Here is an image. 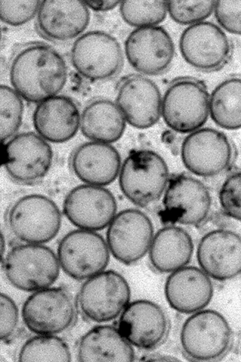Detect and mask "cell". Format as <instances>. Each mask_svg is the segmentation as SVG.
<instances>
[{"label":"cell","instance_id":"52a82bcc","mask_svg":"<svg viewBox=\"0 0 241 362\" xmlns=\"http://www.w3.org/2000/svg\"><path fill=\"white\" fill-rule=\"evenodd\" d=\"M129 284L119 272L103 271L89 278L78 295L81 311L87 319L96 323L111 321L120 315L129 303Z\"/></svg>","mask_w":241,"mask_h":362},{"label":"cell","instance_id":"4fadbf2b","mask_svg":"<svg viewBox=\"0 0 241 362\" xmlns=\"http://www.w3.org/2000/svg\"><path fill=\"white\" fill-rule=\"evenodd\" d=\"M153 236L149 217L140 210L128 209L117 214L109 225L107 243L117 260L130 265L149 252Z\"/></svg>","mask_w":241,"mask_h":362},{"label":"cell","instance_id":"d590c367","mask_svg":"<svg viewBox=\"0 0 241 362\" xmlns=\"http://www.w3.org/2000/svg\"><path fill=\"white\" fill-rule=\"evenodd\" d=\"M19 319V311L14 300L8 295L0 294V340H7L15 331Z\"/></svg>","mask_w":241,"mask_h":362},{"label":"cell","instance_id":"603a6c76","mask_svg":"<svg viewBox=\"0 0 241 362\" xmlns=\"http://www.w3.org/2000/svg\"><path fill=\"white\" fill-rule=\"evenodd\" d=\"M76 176L89 185L103 186L113 182L120 173V158L112 145L93 141L78 146L71 156Z\"/></svg>","mask_w":241,"mask_h":362},{"label":"cell","instance_id":"d4e9b609","mask_svg":"<svg viewBox=\"0 0 241 362\" xmlns=\"http://www.w3.org/2000/svg\"><path fill=\"white\" fill-rule=\"evenodd\" d=\"M77 359L79 362H133L135 354L132 345L118 328L96 326L81 338Z\"/></svg>","mask_w":241,"mask_h":362},{"label":"cell","instance_id":"4316f807","mask_svg":"<svg viewBox=\"0 0 241 362\" xmlns=\"http://www.w3.org/2000/svg\"><path fill=\"white\" fill-rule=\"evenodd\" d=\"M125 120L117 104L107 99H98L84 108L80 120L81 130L87 138L109 143L122 135Z\"/></svg>","mask_w":241,"mask_h":362},{"label":"cell","instance_id":"e575fe53","mask_svg":"<svg viewBox=\"0 0 241 362\" xmlns=\"http://www.w3.org/2000/svg\"><path fill=\"white\" fill-rule=\"evenodd\" d=\"M214 11L217 22L223 29L241 35V0L216 1Z\"/></svg>","mask_w":241,"mask_h":362},{"label":"cell","instance_id":"277c9868","mask_svg":"<svg viewBox=\"0 0 241 362\" xmlns=\"http://www.w3.org/2000/svg\"><path fill=\"white\" fill-rule=\"evenodd\" d=\"M232 331L225 318L212 309L194 313L184 322L181 331V347L185 355L196 361H213L228 351Z\"/></svg>","mask_w":241,"mask_h":362},{"label":"cell","instance_id":"ac0fdd59","mask_svg":"<svg viewBox=\"0 0 241 362\" xmlns=\"http://www.w3.org/2000/svg\"><path fill=\"white\" fill-rule=\"evenodd\" d=\"M201 269L219 281L232 279L241 274V236L226 229L206 233L197 249Z\"/></svg>","mask_w":241,"mask_h":362},{"label":"cell","instance_id":"f1b7e54d","mask_svg":"<svg viewBox=\"0 0 241 362\" xmlns=\"http://www.w3.org/2000/svg\"><path fill=\"white\" fill-rule=\"evenodd\" d=\"M19 362H71L68 345L54 334H38L28 339L21 347Z\"/></svg>","mask_w":241,"mask_h":362},{"label":"cell","instance_id":"ffe728a7","mask_svg":"<svg viewBox=\"0 0 241 362\" xmlns=\"http://www.w3.org/2000/svg\"><path fill=\"white\" fill-rule=\"evenodd\" d=\"M118 329L132 346L147 350L163 341L167 334L168 322L158 304L139 299L129 302L122 311Z\"/></svg>","mask_w":241,"mask_h":362},{"label":"cell","instance_id":"3957f363","mask_svg":"<svg viewBox=\"0 0 241 362\" xmlns=\"http://www.w3.org/2000/svg\"><path fill=\"white\" fill-rule=\"evenodd\" d=\"M210 96L204 83L191 77H182L168 86L162 99L161 114L174 131L194 132L207 121Z\"/></svg>","mask_w":241,"mask_h":362},{"label":"cell","instance_id":"30bf717a","mask_svg":"<svg viewBox=\"0 0 241 362\" xmlns=\"http://www.w3.org/2000/svg\"><path fill=\"white\" fill-rule=\"evenodd\" d=\"M107 242L94 231H71L60 240L58 257L63 271L73 279L82 280L103 271L108 264Z\"/></svg>","mask_w":241,"mask_h":362},{"label":"cell","instance_id":"5b68a950","mask_svg":"<svg viewBox=\"0 0 241 362\" xmlns=\"http://www.w3.org/2000/svg\"><path fill=\"white\" fill-rule=\"evenodd\" d=\"M60 265L50 248L32 243L13 247L3 262L9 282L15 288L26 292L49 288L59 276Z\"/></svg>","mask_w":241,"mask_h":362},{"label":"cell","instance_id":"83f0119b","mask_svg":"<svg viewBox=\"0 0 241 362\" xmlns=\"http://www.w3.org/2000/svg\"><path fill=\"white\" fill-rule=\"evenodd\" d=\"M210 113L222 128H241V77H230L214 88L210 97Z\"/></svg>","mask_w":241,"mask_h":362},{"label":"cell","instance_id":"9a60e30c","mask_svg":"<svg viewBox=\"0 0 241 362\" xmlns=\"http://www.w3.org/2000/svg\"><path fill=\"white\" fill-rule=\"evenodd\" d=\"M5 151V169L13 180L21 184L39 181L47 174L52 164L51 146L33 132L16 135L6 144Z\"/></svg>","mask_w":241,"mask_h":362},{"label":"cell","instance_id":"2e32d148","mask_svg":"<svg viewBox=\"0 0 241 362\" xmlns=\"http://www.w3.org/2000/svg\"><path fill=\"white\" fill-rule=\"evenodd\" d=\"M181 154L188 170L199 176L211 177L219 174L228 167L232 150L225 134L207 128L197 130L185 137Z\"/></svg>","mask_w":241,"mask_h":362},{"label":"cell","instance_id":"5bb4252c","mask_svg":"<svg viewBox=\"0 0 241 362\" xmlns=\"http://www.w3.org/2000/svg\"><path fill=\"white\" fill-rule=\"evenodd\" d=\"M126 58L130 66L144 75H156L171 66L175 54L172 38L163 28H136L124 42Z\"/></svg>","mask_w":241,"mask_h":362},{"label":"cell","instance_id":"8fae6325","mask_svg":"<svg viewBox=\"0 0 241 362\" xmlns=\"http://www.w3.org/2000/svg\"><path fill=\"white\" fill-rule=\"evenodd\" d=\"M161 216L164 222L197 225L208 217L211 197L207 187L189 175L171 178L165 191Z\"/></svg>","mask_w":241,"mask_h":362},{"label":"cell","instance_id":"44dd1931","mask_svg":"<svg viewBox=\"0 0 241 362\" xmlns=\"http://www.w3.org/2000/svg\"><path fill=\"white\" fill-rule=\"evenodd\" d=\"M166 299L175 310L191 314L203 309L211 302L213 287L210 277L201 269L185 266L173 272L164 287Z\"/></svg>","mask_w":241,"mask_h":362},{"label":"cell","instance_id":"d6a6232c","mask_svg":"<svg viewBox=\"0 0 241 362\" xmlns=\"http://www.w3.org/2000/svg\"><path fill=\"white\" fill-rule=\"evenodd\" d=\"M219 200L227 216L241 222V171L226 179L219 191Z\"/></svg>","mask_w":241,"mask_h":362},{"label":"cell","instance_id":"cb8c5ba5","mask_svg":"<svg viewBox=\"0 0 241 362\" xmlns=\"http://www.w3.org/2000/svg\"><path fill=\"white\" fill-rule=\"evenodd\" d=\"M80 120L76 104L65 96H55L39 102L33 115L34 127L39 135L58 143L67 141L76 134Z\"/></svg>","mask_w":241,"mask_h":362},{"label":"cell","instance_id":"f546056e","mask_svg":"<svg viewBox=\"0 0 241 362\" xmlns=\"http://www.w3.org/2000/svg\"><path fill=\"white\" fill-rule=\"evenodd\" d=\"M120 15L129 25L136 28L157 26L166 18L167 1L126 0L120 3Z\"/></svg>","mask_w":241,"mask_h":362},{"label":"cell","instance_id":"484cf974","mask_svg":"<svg viewBox=\"0 0 241 362\" xmlns=\"http://www.w3.org/2000/svg\"><path fill=\"white\" fill-rule=\"evenodd\" d=\"M191 237L183 229L169 226L154 235L149 257L154 269L160 273L173 272L190 262L193 253Z\"/></svg>","mask_w":241,"mask_h":362},{"label":"cell","instance_id":"4dcf8cb0","mask_svg":"<svg viewBox=\"0 0 241 362\" xmlns=\"http://www.w3.org/2000/svg\"><path fill=\"white\" fill-rule=\"evenodd\" d=\"M24 105L20 96L10 87L0 85V141L5 142L19 130Z\"/></svg>","mask_w":241,"mask_h":362},{"label":"cell","instance_id":"6da1fadb","mask_svg":"<svg viewBox=\"0 0 241 362\" xmlns=\"http://www.w3.org/2000/svg\"><path fill=\"white\" fill-rule=\"evenodd\" d=\"M67 71L63 57L51 46L34 44L20 51L10 66L11 83L26 100L40 102L63 88Z\"/></svg>","mask_w":241,"mask_h":362},{"label":"cell","instance_id":"ba28073f","mask_svg":"<svg viewBox=\"0 0 241 362\" xmlns=\"http://www.w3.org/2000/svg\"><path fill=\"white\" fill-rule=\"evenodd\" d=\"M75 316L73 297L61 287L36 291L25 300L22 309L24 324L37 334L61 332L72 325Z\"/></svg>","mask_w":241,"mask_h":362},{"label":"cell","instance_id":"836d02e7","mask_svg":"<svg viewBox=\"0 0 241 362\" xmlns=\"http://www.w3.org/2000/svg\"><path fill=\"white\" fill-rule=\"evenodd\" d=\"M40 0H0L1 20L11 26H19L30 20L38 12Z\"/></svg>","mask_w":241,"mask_h":362},{"label":"cell","instance_id":"9c48e42d","mask_svg":"<svg viewBox=\"0 0 241 362\" xmlns=\"http://www.w3.org/2000/svg\"><path fill=\"white\" fill-rule=\"evenodd\" d=\"M72 64L83 77L101 80L116 75L123 64L120 44L113 36L101 31H91L80 36L71 50Z\"/></svg>","mask_w":241,"mask_h":362},{"label":"cell","instance_id":"8992f818","mask_svg":"<svg viewBox=\"0 0 241 362\" xmlns=\"http://www.w3.org/2000/svg\"><path fill=\"white\" fill-rule=\"evenodd\" d=\"M8 223L13 233L28 243L48 242L58 234L61 217L56 204L38 194L22 197L11 207Z\"/></svg>","mask_w":241,"mask_h":362},{"label":"cell","instance_id":"d6986e66","mask_svg":"<svg viewBox=\"0 0 241 362\" xmlns=\"http://www.w3.org/2000/svg\"><path fill=\"white\" fill-rule=\"evenodd\" d=\"M116 104L125 121L138 129L152 126L161 114L159 89L153 81L143 75H129L121 81Z\"/></svg>","mask_w":241,"mask_h":362},{"label":"cell","instance_id":"74e56055","mask_svg":"<svg viewBox=\"0 0 241 362\" xmlns=\"http://www.w3.org/2000/svg\"><path fill=\"white\" fill-rule=\"evenodd\" d=\"M143 361L149 362H178V358L173 356L157 353L151 354L144 356L142 358Z\"/></svg>","mask_w":241,"mask_h":362},{"label":"cell","instance_id":"8d00e7d4","mask_svg":"<svg viewBox=\"0 0 241 362\" xmlns=\"http://www.w3.org/2000/svg\"><path fill=\"white\" fill-rule=\"evenodd\" d=\"M88 7L95 11H104L112 9L120 3L117 0H84Z\"/></svg>","mask_w":241,"mask_h":362},{"label":"cell","instance_id":"7a4b0ae2","mask_svg":"<svg viewBox=\"0 0 241 362\" xmlns=\"http://www.w3.org/2000/svg\"><path fill=\"white\" fill-rule=\"evenodd\" d=\"M169 171L163 159L156 153L142 149L131 152L119 173V183L124 195L141 207L156 201L168 184Z\"/></svg>","mask_w":241,"mask_h":362},{"label":"cell","instance_id":"7402d4cb","mask_svg":"<svg viewBox=\"0 0 241 362\" xmlns=\"http://www.w3.org/2000/svg\"><path fill=\"white\" fill-rule=\"evenodd\" d=\"M90 20L88 7L78 0L41 1L37 23L41 32L54 40L73 38L83 32Z\"/></svg>","mask_w":241,"mask_h":362},{"label":"cell","instance_id":"1f68e13d","mask_svg":"<svg viewBox=\"0 0 241 362\" xmlns=\"http://www.w3.org/2000/svg\"><path fill=\"white\" fill-rule=\"evenodd\" d=\"M215 0L167 1V11L175 22L192 25L204 21L214 11Z\"/></svg>","mask_w":241,"mask_h":362},{"label":"cell","instance_id":"e0dca14e","mask_svg":"<svg viewBox=\"0 0 241 362\" xmlns=\"http://www.w3.org/2000/svg\"><path fill=\"white\" fill-rule=\"evenodd\" d=\"M116 200L102 186L81 185L66 196L63 211L67 219L82 230L95 231L109 226L117 214Z\"/></svg>","mask_w":241,"mask_h":362},{"label":"cell","instance_id":"7c38bea8","mask_svg":"<svg viewBox=\"0 0 241 362\" xmlns=\"http://www.w3.org/2000/svg\"><path fill=\"white\" fill-rule=\"evenodd\" d=\"M179 48L187 63L198 70L208 72L223 67L231 53V44L225 33L208 21L186 28L181 35Z\"/></svg>","mask_w":241,"mask_h":362}]
</instances>
